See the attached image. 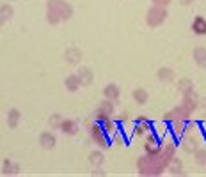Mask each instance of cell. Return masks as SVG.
I'll list each match as a JSON object with an SVG mask.
<instances>
[{
  "mask_svg": "<svg viewBox=\"0 0 206 177\" xmlns=\"http://www.w3.org/2000/svg\"><path fill=\"white\" fill-rule=\"evenodd\" d=\"M194 30L197 32V34H204L206 32V21L203 18H197L195 23H194Z\"/></svg>",
  "mask_w": 206,
  "mask_h": 177,
  "instance_id": "1",
  "label": "cell"
}]
</instances>
